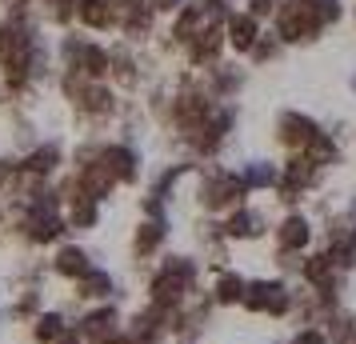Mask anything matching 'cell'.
<instances>
[{"label": "cell", "mask_w": 356, "mask_h": 344, "mask_svg": "<svg viewBox=\"0 0 356 344\" xmlns=\"http://www.w3.org/2000/svg\"><path fill=\"white\" fill-rule=\"evenodd\" d=\"M196 284V264L188 256H168L156 268V277L148 280V304H156L164 312H177L184 304V296Z\"/></svg>", "instance_id": "1"}, {"label": "cell", "mask_w": 356, "mask_h": 344, "mask_svg": "<svg viewBox=\"0 0 356 344\" xmlns=\"http://www.w3.org/2000/svg\"><path fill=\"white\" fill-rule=\"evenodd\" d=\"M72 328H76V336H81L84 344H104L108 336L120 332V309H116L113 300L88 304V309L81 312V320H72Z\"/></svg>", "instance_id": "2"}, {"label": "cell", "mask_w": 356, "mask_h": 344, "mask_svg": "<svg viewBox=\"0 0 356 344\" xmlns=\"http://www.w3.org/2000/svg\"><path fill=\"white\" fill-rule=\"evenodd\" d=\"M241 304L252 312H273V316H280V312H289V293L276 280H257V284H244Z\"/></svg>", "instance_id": "3"}, {"label": "cell", "mask_w": 356, "mask_h": 344, "mask_svg": "<svg viewBox=\"0 0 356 344\" xmlns=\"http://www.w3.org/2000/svg\"><path fill=\"white\" fill-rule=\"evenodd\" d=\"M88 268H97L92 256H88V248H81V245H56V252H52V272H56L60 280H72V284H76Z\"/></svg>", "instance_id": "4"}, {"label": "cell", "mask_w": 356, "mask_h": 344, "mask_svg": "<svg viewBox=\"0 0 356 344\" xmlns=\"http://www.w3.org/2000/svg\"><path fill=\"white\" fill-rule=\"evenodd\" d=\"M116 293V280L104 272V268H88L76 284H72V296L84 300V304H104V300H113Z\"/></svg>", "instance_id": "5"}, {"label": "cell", "mask_w": 356, "mask_h": 344, "mask_svg": "<svg viewBox=\"0 0 356 344\" xmlns=\"http://www.w3.org/2000/svg\"><path fill=\"white\" fill-rule=\"evenodd\" d=\"M100 164L113 172V181H136L140 177V156L132 152L129 145H108V148H100Z\"/></svg>", "instance_id": "6"}, {"label": "cell", "mask_w": 356, "mask_h": 344, "mask_svg": "<svg viewBox=\"0 0 356 344\" xmlns=\"http://www.w3.org/2000/svg\"><path fill=\"white\" fill-rule=\"evenodd\" d=\"M72 320H68L65 309H40L33 316V344H52L56 336H65Z\"/></svg>", "instance_id": "7"}, {"label": "cell", "mask_w": 356, "mask_h": 344, "mask_svg": "<svg viewBox=\"0 0 356 344\" xmlns=\"http://www.w3.org/2000/svg\"><path fill=\"white\" fill-rule=\"evenodd\" d=\"M60 213H65V224L72 232H92L100 224V204H97V200H88V197L68 200Z\"/></svg>", "instance_id": "8"}, {"label": "cell", "mask_w": 356, "mask_h": 344, "mask_svg": "<svg viewBox=\"0 0 356 344\" xmlns=\"http://www.w3.org/2000/svg\"><path fill=\"white\" fill-rule=\"evenodd\" d=\"M60 161H65V156H60V145H36L33 152L20 161V168L33 172V177H40V181H49L52 172L60 168Z\"/></svg>", "instance_id": "9"}, {"label": "cell", "mask_w": 356, "mask_h": 344, "mask_svg": "<svg viewBox=\"0 0 356 344\" xmlns=\"http://www.w3.org/2000/svg\"><path fill=\"white\" fill-rule=\"evenodd\" d=\"M241 197H244V181H236V177H216V181L204 184V204H209V208L236 204Z\"/></svg>", "instance_id": "10"}, {"label": "cell", "mask_w": 356, "mask_h": 344, "mask_svg": "<svg viewBox=\"0 0 356 344\" xmlns=\"http://www.w3.org/2000/svg\"><path fill=\"white\" fill-rule=\"evenodd\" d=\"M161 245H164V220H145L136 229V236H132V252L136 256H152Z\"/></svg>", "instance_id": "11"}, {"label": "cell", "mask_w": 356, "mask_h": 344, "mask_svg": "<svg viewBox=\"0 0 356 344\" xmlns=\"http://www.w3.org/2000/svg\"><path fill=\"white\" fill-rule=\"evenodd\" d=\"M212 296H216V304H241L244 280L236 277V272H225V277H216V284H212Z\"/></svg>", "instance_id": "12"}, {"label": "cell", "mask_w": 356, "mask_h": 344, "mask_svg": "<svg viewBox=\"0 0 356 344\" xmlns=\"http://www.w3.org/2000/svg\"><path fill=\"white\" fill-rule=\"evenodd\" d=\"M305 240H308V224L300 220V216H292V220L280 224V245L284 248H300Z\"/></svg>", "instance_id": "13"}, {"label": "cell", "mask_w": 356, "mask_h": 344, "mask_svg": "<svg viewBox=\"0 0 356 344\" xmlns=\"http://www.w3.org/2000/svg\"><path fill=\"white\" fill-rule=\"evenodd\" d=\"M228 236H257L260 232V216L252 213H232V220H228Z\"/></svg>", "instance_id": "14"}, {"label": "cell", "mask_w": 356, "mask_h": 344, "mask_svg": "<svg viewBox=\"0 0 356 344\" xmlns=\"http://www.w3.org/2000/svg\"><path fill=\"white\" fill-rule=\"evenodd\" d=\"M232 40L244 49V44L252 40V24H248V20H236V24H232Z\"/></svg>", "instance_id": "15"}, {"label": "cell", "mask_w": 356, "mask_h": 344, "mask_svg": "<svg viewBox=\"0 0 356 344\" xmlns=\"http://www.w3.org/2000/svg\"><path fill=\"white\" fill-rule=\"evenodd\" d=\"M13 172H17V164L8 161V156H0V188H4V184L13 181Z\"/></svg>", "instance_id": "16"}, {"label": "cell", "mask_w": 356, "mask_h": 344, "mask_svg": "<svg viewBox=\"0 0 356 344\" xmlns=\"http://www.w3.org/2000/svg\"><path fill=\"white\" fill-rule=\"evenodd\" d=\"M292 344H324V341H321V332H300Z\"/></svg>", "instance_id": "17"}, {"label": "cell", "mask_w": 356, "mask_h": 344, "mask_svg": "<svg viewBox=\"0 0 356 344\" xmlns=\"http://www.w3.org/2000/svg\"><path fill=\"white\" fill-rule=\"evenodd\" d=\"M52 344H84V341H81V336H76V328H68L65 336H56V341H52Z\"/></svg>", "instance_id": "18"}, {"label": "cell", "mask_w": 356, "mask_h": 344, "mask_svg": "<svg viewBox=\"0 0 356 344\" xmlns=\"http://www.w3.org/2000/svg\"><path fill=\"white\" fill-rule=\"evenodd\" d=\"M0 316H4V309H0Z\"/></svg>", "instance_id": "19"}]
</instances>
